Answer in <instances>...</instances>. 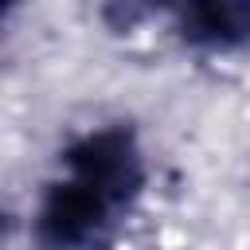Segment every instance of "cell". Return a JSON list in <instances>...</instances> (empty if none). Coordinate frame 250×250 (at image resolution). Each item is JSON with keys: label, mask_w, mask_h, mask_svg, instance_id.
Wrapping results in <instances>:
<instances>
[{"label": "cell", "mask_w": 250, "mask_h": 250, "mask_svg": "<svg viewBox=\"0 0 250 250\" xmlns=\"http://www.w3.org/2000/svg\"><path fill=\"white\" fill-rule=\"evenodd\" d=\"M117 207L109 199H102L94 188H86L74 176H59L47 184L39 211H35V238L47 250H86L94 246L113 223H117Z\"/></svg>", "instance_id": "7a4b0ae2"}, {"label": "cell", "mask_w": 250, "mask_h": 250, "mask_svg": "<svg viewBox=\"0 0 250 250\" xmlns=\"http://www.w3.org/2000/svg\"><path fill=\"white\" fill-rule=\"evenodd\" d=\"M176 35L195 51L250 47V0H195L176 8Z\"/></svg>", "instance_id": "3957f363"}, {"label": "cell", "mask_w": 250, "mask_h": 250, "mask_svg": "<svg viewBox=\"0 0 250 250\" xmlns=\"http://www.w3.org/2000/svg\"><path fill=\"white\" fill-rule=\"evenodd\" d=\"M62 168L66 176L82 180L102 199H109L121 215L145 191V152L129 125H102L82 133L62 148Z\"/></svg>", "instance_id": "6da1fadb"}]
</instances>
